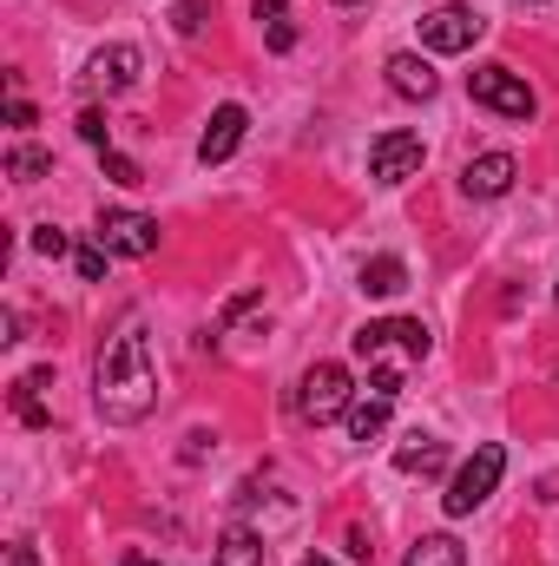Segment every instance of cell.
Returning a JSON list of instances; mask_svg holds the SVG:
<instances>
[{
    "label": "cell",
    "mask_w": 559,
    "mask_h": 566,
    "mask_svg": "<svg viewBox=\"0 0 559 566\" xmlns=\"http://www.w3.org/2000/svg\"><path fill=\"white\" fill-rule=\"evenodd\" d=\"M139 66H145V60H139V46H99L86 73H93V80H99L106 93H126V86L139 80Z\"/></svg>",
    "instance_id": "cell-11"
},
{
    "label": "cell",
    "mask_w": 559,
    "mask_h": 566,
    "mask_svg": "<svg viewBox=\"0 0 559 566\" xmlns=\"http://www.w3.org/2000/svg\"><path fill=\"white\" fill-rule=\"evenodd\" d=\"M362 290H369V296L409 290V264H402V258H369V264H362Z\"/></svg>",
    "instance_id": "cell-17"
},
{
    "label": "cell",
    "mask_w": 559,
    "mask_h": 566,
    "mask_svg": "<svg viewBox=\"0 0 559 566\" xmlns=\"http://www.w3.org/2000/svg\"><path fill=\"white\" fill-rule=\"evenodd\" d=\"M46 382H53V369H27V376L13 382V416H20L27 428H46V422H53V416L40 409V389H46Z\"/></svg>",
    "instance_id": "cell-14"
},
{
    "label": "cell",
    "mask_w": 559,
    "mask_h": 566,
    "mask_svg": "<svg viewBox=\"0 0 559 566\" xmlns=\"http://www.w3.org/2000/svg\"><path fill=\"white\" fill-rule=\"evenodd\" d=\"M7 171H13L20 185H33V178H53V151H40V145H13V151H7Z\"/></svg>",
    "instance_id": "cell-20"
},
{
    "label": "cell",
    "mask_w": 559,
    "mask_h": 566,
    "mask_svg": "<svg viewBox=\"0 0 559 566\" xmlns=\"http://www.w3.org/2000/svg\"><path fill=\"white\" fill-rule=\"evenodd\" d=\"M119 566H165V560H151V554H126Z\"/></svg>",
    "instance_id": "cell-28"
},
{
    "label": "cell",
    "mask_w": 559,
    "mask_h": 566,
    "mask_svg": "<svg viewBox=\"0 0 559 566\" xmlns=\"http://www.w3.org/2000/svg\"><path fill=\"white\" fill-rule=\"evenodd\" d=\"M33 251H40V258H66L73 244H66V231H60V224H33Z\"/></svg>",
    "instance_id": "cell-21"
},
{
    "label": "cell",
    "mask_w": 559,
    "mask_h": 566,
    "mask_svg": "<svg viewBox=\"0 0 559 566\" xmlns=\"http://www.w3.org/2000/svg\"><path fill=\"white\" fill-rule=\"evenodd\" d=\"M303 566H329V560H303Z\"/></svg>",
    "instance_id": "cell-30"
},
{
    "label": "cell",
    "mask_w": 559,
    "mask_h": 566,
    "mask_svg": "<svg viewBox=\"0 0 559 566\" xmlns=\"http://www.w3.org/2000/svg\"><path fill=\"white\" fill-rule=\"evenodd\" d=\"M389 409H395V396H356L349 416H342V422H349V441H376V434L389 428Z\"/></svg>",
    "instance_id": "cell-13"
},
{
    "label": "cell",
    "mask_w": 559,
    "mask_h": 566,
    "mask_svg": "<svg viewBox=\"0 0 559 566\" xmlns=\"http://www.w3.org/2000/svg\"><path fill=\"white\" fill-rule=\"evenodd\" d=\"M553 296H559V290H553Z\"/></svg>",
    "instance_id": "cell-31"
},
{
    "label": "cell",
    "mask_w": 559,
    "mask_h": 566,
    "mask_svg": "<svg viewBox=\"0 0 559 566\" xmlns=\"http://www.w3.org/2000/svg\"><path fill=\"white\" fill-rule=\"evenodd\" d=\"M106 178H113V185H145V171L126 158V151H106Z\"/></svg>",
    "instance_id": "cell-22"
},
{
    "label": "cell",
    "mask_w": 559,
    "mask_h": 566,
    "mask_svg": "<svg viewBox=\"0 0 559 566\" xmlns=\"http://www.w3.org/2000/svg\"><path fill=\"white\" fill-rule=\"evenodd\" d=\"M257 20H264L271 53H289V46H296V27H289V7H283V0H257Z\"/></svg>",
    "instance_id": "cell-19"
},
{
    "label": "cell",
    "mask_w": 559,
    "mask_h": 566,
    "mask_svg": "<svg viewBox=\"0 0 559 566\" xmlns=\"http://www.w3.org/2000/svg\"><path fill=\"white\" fill-rule=\"evenodd\" d=\"M481 33H487V20H481L474 7H461V0L421 13V46H428V53H467Z\"/></svg>",
    "instance_id": "cell-6"
},
{
    "label": "cell",
    "mask_w": 559,
    "mask_h": 566,
    "mask_svg": "<svg viewBox=\"0 0 559 566\" xmlns=\"http://www.w3.org/2000/svg\"><path fill=\"white\" fill-rule=\"evenodd\" d=\"M356 356L369 363V389H376V396H402L409 376L421 369V356H428V329H421L415 316L362 323V329H356Z\"/></svg>",
    "instance_id": "cell-2"
},
{
    "label": "cell",
    "mask_w": 559,
    "mask_h": 566,
    "mask_svg": "<svg viewBox=\"0 0 559 566\" xmlns=\"http://www.w3.org/2000/svg\"><path fill=\"white\" fill-rule=\"evenodd\" d=\"M244 126H251V113H244V106H218V113H211V126H204V139H198V165H224V158L244 145Z\"/></svg>",
    "instance_id": "cell-10"
},
{
    "label": "cell",
    "mask_w": 559,
    "mask_h": 566,
    "mask_svg": "<svg viewBox=\"0 0 559 566\" xmlns=\"http://www.w3.org/2000/svg\"><path fill=\"white\" fill-rule=\"evenodd\" d=\"M198 27H204V0H184L178 7V33H198Z\"/></svg>",
    "instance_id": "cell-25"
},
{
    "label": "cell",
    "mask_w": 559,
    "mask_h": 566,
    "mask_svg": "<svg viewBox=\"0 0 559 566\" xmlns=\"http://www.w3.org/2000/svg\"><path fill=\"white\" fill-rule=\"evenodd\" d=\"M218 566H264V541L251 527H224L218 541Z\"/></svg>",
    "instance_id": "cell-18"
},
{
    "label": "cell",
    "mask_w": 559,
    "mask_h": 566,
    "mask_svg": "<svg viewBox=\"0 0 559 566\" xmlns=\"http://www.w3.org/2000/svg\"><path fill=\"white\" fill-rule=\"evenodd\" d=\"M389 86H395L402 99H434V93H441V73H434L421 53H395V60H389Z\"/></svg>",
    "instance_id": "cell-12"
},
{
    "label": "cell",
    "mask_w": 559,
    "mask_h": 566,
    "mask_svg": "<svg viewBox=\"0 0 559 566\" xmlns=\"http://www.w3.org/2000/svg\"><path fill=\"white\" fill-rule=\"evenodd\" d=\"M421 158H428V145H421V133H382V139L369 145V178L376 185H402V178H415Z\"/></svg>",
    "instance_id": "cell-7"
},
{
    "label": "cell",
    "mask_w": 559,
    "mask_h": 566,
    "mask_svg": "<svg viewBox=\"0 0 559 566\" xmlns=\"http://www.w3.org/2000/svg\"><path fill=\"white\" fill-rule=\"evenodd\" d=\"M93 402H99V416L113 428H133V422L151 416V402H158V369H151L145 329H126V336L99 356V369H93Z\"/></svg>",
    "instance_id": "cell-1"
},
{
    "label": "cell",
    "mask_w": 559,
    "mask_h": 566,
    "mask_svg": "<svg viewBox=\"0 0 559 566\" xmlns=\"http://www.w3.org/2000/svg\"><path fill=\"white\" fill-rule=\"evenodd\" d=\"M349 554H356V560H376V547H369V527H349Z\"/></svg>",
    "instance_id": "cell-26"
},
{
    "label": "cell",
    "mask_w": 559,
    "mask_h": 566,
    "mask_svg": "<svg viewBox=\"0 0 559 566\" xmlns=\"http://www.w3.org/2000/svg\"><path fill=\"white\" fill-rule=\"evenodd\" d=\"M514 178H520L514 151H481V158H467L461 191H467V198H507V191H514Z\"/></svg>",
    "instance_id": "cell-9"
},
{
    "label": "cell",
    "mask_w": 559,
    "mask_h": 566,
    "mask_svg": "<svg viewBox=\"0 0 559 566\" xmlns=\"http://www.w3.org/2000/svg\"><path fill=\"white\" fill-rule=\"evenodd\" d=\"M409 566H467V547L454 534H428V541L409 547Z\"/></svg>",
    "instance_id": "cell-16"
},
{
    "label": "cell",
    "mask_w": 559,
    "mask_h": 566,
    "mask_svg": "<svg viewBox=\"0 0 559 566\" xmlns=\"http://www.w3.org/2000/svg\"><path fill=\"white\" fill-rule=\"evenodd\" d=\"M106 258H113V251H106V244H93V251H80L73 264H80V277H86V283H99V277H106Z\"/></svg>",
    "instance_id": "cell-23"
},
{
    "label": "cell",
    "mask_w": 559,
    "mask_h": 566,
    "mask_svg": "<svg viewBox=\"0 0 559 566\" xmlns=\"http://www.w3.org/2000/svg\"><path fill=\"white\" fill-rule=\"evenodd\" d=\"M500 474H507V448L500 441H481L474 448V461H461V474L447 481V494H441V507L461 521V514H474L494 488H500Z\"/></svg>",
    "instance_id": "cell-4"
},
{
    "label": "cell",
    "mask_w": 559,
    "mask_h": 566,
    "mask_svg": "<svg viewBox=\"0 0 559 566\" xmlns=\"http://www.w3.org/2000/svg\"><path fill=\"white\" fill-rule=\"evenodd\" d=\"M80 139L106 151V113H99V106H86V113H80Z\"/></svg>",
    "instance_id": "cell-24"
},
{
    "label": "cell",
    "mask_w": 559,
    "mask_h": 566,
    "mask_svg": "<svg viewBox=\"0 0 559 566\" xmlns=\"http://www.w3.org/2000/svg\"><path fill=\"white\" fill-rule=\"evenodd\" d=\"M113 258H151L158 251V218L145 211H99V231H93Z\"/></svg>",
    "instance_id": "cell-8"
},
{
    "label": "cell",
    "mask_w": 559,
    "mask_h": 566,
    "mask_svg": "<svg viewBox=\"0 0 559 566\" xmlns=\"http://www.w3.org/2000/svg\"><path fill=\"white\" fill-rule=\"evenodd\" d=\"M7 566H33V541H13L7 547Z\"/></svg>",
    "instance_id": "cell-27"
},
{
    "label": "cell",
    "mask_w": 559,
    "mask_h": 566,
    "mask_svg": "<svg viewBox=\"0 0 559 566\" xmlns=\"http://www.w3.org/2000/svg\"><path fill=\"white\" fill-rule=\"evenodd\" d=\"M336 7H362V0H336Z\"/></svg>",
    "instance_id": "cell-29"
},
{
    "label": "cell",
    "mask_w": 559,
    "mask_h": 566,
    "mask_svg": "<svg viewBox=\"0 0 559 566\" xmlns=\"http://www.w3.org/2000/svg\"><path fill=\"white\" fill-rule=\"evenodd\" d=\"M395 468H402V474H441V468H447V448L428 441V434H415V441L395 448Z\"/></svg>",
    "instance_id": "cell-15"
},
{
    "label": "cell",
    "mask_w": 559,
    "mask_h": 566,
    "mask_svg": "<svg viewBox=\"0 0 559 566\" xmlns=\"http://www.w3.org/2000/svg\"><path fill=\"white\" fill-rule=\"evenodd\" d=\"M349 402H356V382H349L342 363H309V369H303V382H296V416L309 428L349 416Z\"/></svg>",
    "instance_id": "cell-3"
},
{
    "label": "cell",
    "mask_w": 559,
    "mask_h": 566,
    "mask_svg": "<svg viewBox=\"0 0 559 566\" xmlns=\"http://www.w3.org/2000/svg\"><path fill=\"white\" fill-rule=\"evenodd\" d=\"M467 93H474V106H487V113H500V119H534V86L514 73V66H474L467 73Z\"/></svg>",
    "instance_id": "cell-5"
}]
</instances>
